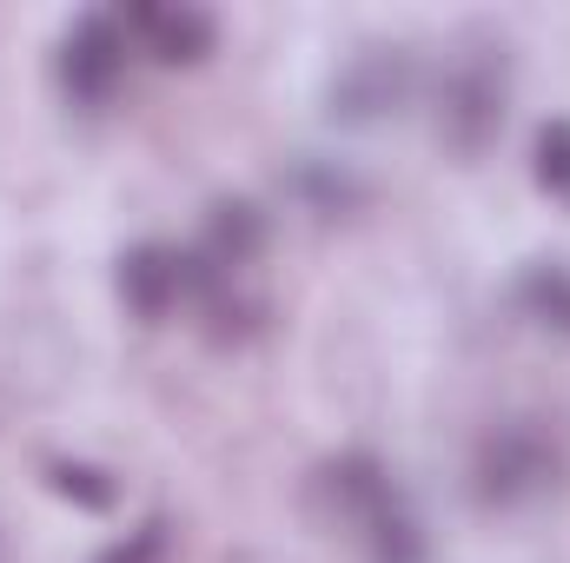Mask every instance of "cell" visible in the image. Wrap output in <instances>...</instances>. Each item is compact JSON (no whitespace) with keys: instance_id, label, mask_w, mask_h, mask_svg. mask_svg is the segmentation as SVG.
Segmentation results:
<instances>
[{"instance_id":"5b68a950","label":"cell","mask_w":570,"mask_h":563,"mask_svg":"<svg viewBox=\"0 0 570 563\" xmlns=\"http://www.w3.org/2000/svg\"><path fill=\"white\" fill-rule=\"evenodd\" d=\"M120 20H127V40H140L159 67H199L219 47V20L193 0H134L120 7Z\"/></svg>"},{"instance_id":"6da1fadb","label":"cell","mask_w":570,"mask_h":563,"mask_svg":"<svg viewBox=\"0 0 570 563\" xmlns=\"http://www.w3.org/2000/svg\"><path fill=\"white\" fill-rule=\"evenodd\" d=\"M511 107V53L504 40H464L438 73V140L458 159H484L504 134Z\"/></svg>"},{"instance_id":"3957f363","label":"cell","mask_w":570,"mask_h":563,"mask_svg":"<svg viewBox=\"0 0 570 563\" xmlns=\"http://www.w3.org/2000/svg\"><path fill=\"white\" fill-rule=\"evenodd\" d=\"M419 53L405 40H372L352 60H338V73L325 80V120L332 127H385L419 100Z\"/></svg>"},{"instance_id":"8fae6325","label":"cell","mask_w":570,"mask_h":563,"mask_svg":"<svg viewBox=\"0 0 570 563\" xmlns=\"http://www.w3.org/2000/svg\"><path fill=\"white\" fill-rule=\"evenodd\" d=\"M531 172H538V186H544L558 206H570V120L564 113L538 127V140H531Z\"/></svg>"},{"instance_id":"7a4b0ae2","label":"cell","mask_w":570,"mask_h":563,"mask_svg":"<svg viewBox=\"0 0 570 563\" xmlns=\"http://www.w3.org/2000/svg\"><path fill=\"white\" fill-rule=\"evenodd\" d=\"M558 477H564V451L538 418L491 424L471 451V491L484 511H524V504L551 497Z\"/></svg>"},{"instance_id":"30bf717a","label":"cell","mask_w":570,"mask_h":563,"mask_svg":"<svg viewBox=\"0 0 570 563\" xmlns=\"http://www.w3.org/2000/svg\"><path fill=\"white\" fill-rule=\"evenodd\" d=\"M511 298H518V312L538 325V332H558L570 338V266L564 259H531L518 285H511Z\"/></svg>"},{"instance_id":"4fadbf2b","label":"cell","mask_w":570,"mask_h":563,"mask_svg":"<svg viewBox=\"0 0 570 563\" xmlns=\"http://www.w3.org/2000/svg\"><path fill=\"white\" fill-rule=\"evenodd\" d=\"M159 557H166V524H140V531L114 537L94 563H159Z\"/></svg>"},{"instance_id":"277c9868","label":"cell","mask_w":570,"mask_h":563,"mask_svg":"<svg viewBox=\"0 0 570 563\" xmlns=\"http://www.w3.org/2000/svg\"><path fill=\"white\" fill-rule=\"evenodd\" d=\"M127 20L120 13H80L67 33H60V47H53V80H60V100L67 107H80V113H94V107H107L114 93H120V80H127Z\"/></svg>"},{"instance_id":"8992f818","label":"cell","mask_w":570,"mask_h":563,"mask_svg":"<svg viewBox=\"0 0 570 563\" xmlns=\"http://www.w3.org/2000/svg\"><path fill=\"white\" fill-rule=\"evenodd\" d=\"M114 285H120V298H127L134 318L159 325V318H173V312L186 305V253L166 246V239H140V246L120 253Z\"/></svg>"},{"instance_id":"7c38bea8","label":"cell","mask_w":570,"mask_h":563,"mask_svg":"<svg viewBox=\"0 0 570 563\" xmlns=\"http://www.w3.org/2000/svg\"><path fill=\"white\" fill-rule=\"evenodd\" d=\"M47 484L67 497V504H80V511H114V477L107 471H94V464H73V457H53L47 464Z\"/></svg>"},{"instance_id":"ba28073f","label":"cell","mask_w":570,"mask_h":563,"mask_svg":"<svg viewBox=\"0 0 570 563\" xmlns=\"http://www.w3.org/2000/svg\"><path fill=\"white\" fill-rule=\"evenodd\" d=\"M352 537H358L365 563H425V557H431L425 517H419V504L399 491V477H392V484L372 497V511L352 524Z\"/></svg>"},{"instance_id":"9c48e42d","label":"cell","mask_w":570,"mask_h":563,"mask_svg":"<svg viewBox=\"0 0 570 563\" xmlns=\"http://www.w3.org/2000/svg\"><path fill=\"white\" fill-rule=\"evenodd\" d=\"M285 186H292V199H298L305 213H318V219H338V213H358V206H365V179H358L352 166H338V159H318V152H298L292 172H285Z\"/></svg>"},{"instance_id":"52a82bcc","label":"cell","mask_w":570,"mask_h":563,"mask_svg":"<svg viewBox=\"0 0 570 563\" xmlns=\"http://www.w3.org/2000/svg\"><path fill=\"white\" fill-rule=\"evenodd\" d=\"M266 239H273V226H266V213H259L253 199H219V206L206 213V226H199L193 259L213 266V273H226V279H246V273L259 266Z\"/></svg>"}]
</instances>
